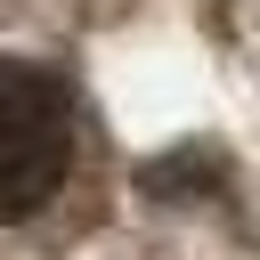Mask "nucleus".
<instances>
[{
    "mask_svg": "<svg viewBox=\"0 0 260 260\" xmlns=\"http://www.w3.org/2000/svg\"><path fill=\"white\" fill-rule=\"evenodd\" d=\"M73 89L49 65H0V219L41 211L73 171Z\"/></svg>",
    "mask_w": 260,
    "mask_h": 260,
    "instance_id": "obj_1",
    "label": "nucleus"
}]
</instances>
